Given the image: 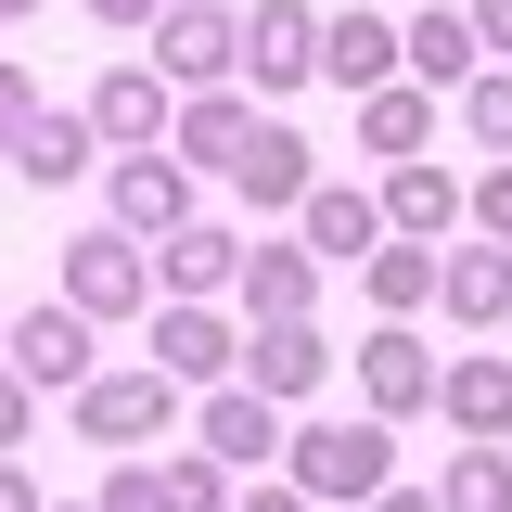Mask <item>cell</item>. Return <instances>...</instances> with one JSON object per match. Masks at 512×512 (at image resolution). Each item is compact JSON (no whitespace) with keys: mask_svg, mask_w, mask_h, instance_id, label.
Returning <instances> with one entry per match:
<instances>
[{"mask_svg":"<svg viewBox=\"0 0 512 512\" xmlns=\"http://www.w3.org/2000/svg\"><path fill=\"white\" fill-rule=\"evenodd\" d=\"M231 359H244V333H231L218 308H192V295H180V308L154 320V372H167V384H218Z\"/></svg>","mask_w":512,"mask_h":512,"instance_id":"ba28073f","label":"cell"},{"mask_svg":"<svg viewBox=\"0 0 512 512\" xmlns=\"http://www.w3.org/2000/svg\"><path fill=\"white\" fill-rule=\"evenodd\" d=\"M167 512H231V487H218V461H167Z\"/></svg>","mask_w":512,"mask_h":512,"instance_id":"83f0119b","label":"cell"},{"mask_svg":"<svg viewBox=\"0 0 512 512\" xmlns=\"http://www.w3.org/2000/svg\"><path fill=\"white\" fill-rule=\"evenodd\" d=\"M244 64H256V90H295V77H320V13H308V0H256Z\"/></svg>","mask_w":512,"mask_h":512,"instance_id":"52a82bcc","label":"cell"},{"mask_svg":"<svg viewBox=\"0 0 512 512\" xmlns=\"http://www.w3.org/2000/svg\"><path fill=\"white\" fill-rule=\"evenodd\" d=\"M231 180H244V205H308V141L295 128H256L231 154Z\"/></svg>","mask_w":512,"mask_h":512,"instance_id":"2e32d148","label":"cell"},{"mask_svg":"<svg viewBox=\"0 0 512 512\" xmlns=\"http://www.w3.org/2000/svg\"><path fill=\"white\" fill-rule=\"evenodd\" d=\"M436 308H448V320H512V256H500V244L448 256V269H436Z\"/></svg>","mask_w":512,"mask_h":512,"instance_id":"44dd1931","label":"cell"},{"mask_svg":"<svg viewBox=\"0 0 512 512\" xmlns=\"http://www.w3.org/2000/svg\"><path fill=\"white\" fill-rule=\"evenodd\" d=\"M90 154H103V128H90V116H26V141H13V180L64 192V180H90Z\"/></svg>","mask_w":512,"mask_h":512,"instance_id":"5bb4252c","label":"cell"},{"mask_svg":"<svg viewBox=\"0 0 512 512\" xmlns=\"http://www.w3.org/2000/svg\"><path fill=\"white\" fill-rule=\"evenodd\" d=\"M461 26H474L487 52H512V0H461Z\"/></svg>","mask_w":512,"mask_h":512,"instance_id":"4dcf8cb0","label":"cell"},{"mask_svg":"<svg viewBox=\"0 0 512 512\" xmlns=\"http://www.w3.org/2000/svg\"><path fill=\"white\" fill-rule=\"evenodd\" d=\"M384 461H397L384 423H308V436H295V487H308V500H372Z\"/></svg>","mask_w":512,"mask_h":512,"instance_id":"7a4b0ae2","label":"cell"},{"mask_svg":"<svg viewBox=\"0 0 512 512\" xmlns=\"http://www.w3.org/2000/svg\"><path fill=\"white\" fill-rule=\"evenodd\" d=\"M90 128H103L116 154H154V141H167V77H154V64H116V77L90 90Z\"/></svg>","mask_w":512,"mask_h":512,"instance_id":"30bf717a","label":"cell"},{"mask_svg":"<svg viewBox=\"0 0 512 512\" xmlns=\"http://www.w3.org/2000/svg\"><path fill=\"white\" fill-rule=\"evenodd\" d=\"M154 64L192 77V90H218V77L244 64V26H231L218 0H167V13H154Z\"/></svg>","mask_w":512,"mask_h":512,"instance_id":"277c9868","label":"cell"},{"mask_svg":"<svg viewBox=\"0 0 512 512\" xmlns=\"http://www.w3.org/2000/svg\"><path fill=\"white\" fill-rule=\"evenodd\" d=\"M103 512H167V474H141V461H128L116 487H103Z\"/></svg>","mask_w":512,"mask_h":512,"instance_id":"f546056e","label":"cell"},{"mask_svg":"<svg viewBox=\"0 0 512 512\" xmlns=\"http://www.w3.org/2000/svg\"><path fill=\"white\" fill-rule=\"evenodd\" d=\"M0 512H39V487L13 474V448H0Z\"/></svg>","mask_w":512,"mask_h":512,"instance_id":"e575fe53","label":"cell"},{"mask_svg":"<svg viewBox=\"0 0 512 512\" xmlns=\"http://www.w3.org/2000/svg\"><path fill=\"white\" fill-rule=\"evenodd\" d=\"M320 77H333L346 103L384 90V77H397V26H384V13H320Z\"/></svg>","mask_w":512,"mask_h":512,"instance_id":"9c48e42d","label":"cell"},{"mask_svg":"<svg viewBox=\"0 0 512 512\" xmlns=\"http://www.w3.org/2000/svg\"><path fill=\"white\" fill-rule=\"evenodd\" d=\"M26 116H39V77H26V64H0V154L26 141Z\"/></svg>","mask_w":512,"mask_h":512,"instance_id":"f1b7e54d","label":"cell"},{"mask_svg":"<svg viewBox=\"0 0 512 512\" xmlns=\"http://www.w3.org/2000/svg\"><path fill=\"white\" fill-rule=\"evenodd\" d=\"M0 359H13V384H90V320L26 308V320H0Z\"/></svg>","mask_w":512,"mask_h":512,"instance_id":"5b68a950","label":"cell"},{"mask_svg":"<svg viewBox=\"0 0 512 512\" xmlns=\"http://www.w3.org/2000/svg\"><path fill=\"white\" fill-rule=\"evenodd\" d=\"M231 282H244V320H308V295H320V256H308V244H256L244 269H231Z\"/></svg>","mask_w":512,"mask_h":512,"instance_id":"4fadbf2b","label":"cell"},{"mask_svg":"<svg viewBox=\"0 0 512 512\" xmlns=\"http://www.w3.org/2000/svg\"><path fill=\"white\" fill-rule=\"evenodd\" d=\"M295 218H308V256H372V244H384V205H372V192H320V180H308Z\"/></svg>","mask_w":512,"mask_h":512,"instance_id":"ffe728a7","label":"cell"},{"mask_svg":"<svg viewBox=\"0 0 512 512\" xmlns=\"http://www.w3.org/2000/svg\"><path fill=\"white\" fill-rule=\"evenodd\" d=\"M244 141H256V116H244V103H231V90H205V103H192V116H180V154H192V167H231Z\"/></svg>","mask_w":512,"mask_h":512,"instance_id":"cb8c5ba5","label":"cell"},{"mask_svg":"<svg viewBox=\"0 0 512 512\" xmlns=\"http://www.w3.org/2000/svg\"><path fill=\"white\" fill-rule=\"evenodd\" d=\"M141 295H154V269H141L128 231H77V244H64V308L77 320H116V308H141Z\"/></svg>","mask_w":512,"mask_h":512,"instance_id":"3957f363","label":"cell"},{"mask_svg":"<svg viewBox=\"0 0 512 512\" xmlns=\"http://www.w3.org/2000/svg\"><path fill=\"white\" fill-rule=\"evenodd\" d=\"M436 512H512V461H500V448H461L448 487H436Z\"/></svg>","mask_w":512,"mask_h":512,"instance_id":"484cf974","label":"cell"},{"mask_svg":"<svg viewBox=\"0 0 512 512\" xmlns=\"http://www.w3.org/2000/svg\"><path fill=\"white\" fill-rule=\"evenodd\" d=\"M231 512H308V487H256V500H231Z\"/></svg>","mask_w":512,"mask_h":512,"instance_id":"d590c367","label":"cell"},{"mask_svg":"<svg viewBox=\"0 0 512 512\" xmlns=\"http://www.w3.org/2000/svg\"><path fill=\"white\" fill-rule=\"evenodd\" d=\"M90 13H103V26H154L167 0H90Z\"/></svg>","mask_w":512,"mask_h":512,"instance_id":"836d02e7","label":"cell"},{"mask_svg":"<svg viewBox=\"0 0 512 512\" xmlns=\"http://www.w3.org/2000/svg\"><path fill=\"white\" fill-rule=\"evenodd\" d=\"M0 13H39V0H0Z\"/></svg>","mask_w":512,"mask_h":512,"instance_id":"74e56055","label":"cell"},{"mask_svg":"<svg viewBox=\"0 0 512 512\" xmlns=\"http://www.w3.org/2000/svg\"><path fill=\"white\" fill-rule=\"evenodd\" d=\"M0 448H26V384H0Z\"/></svg>","mask_w":512,"mask_h":512,"instance_id":"d6a6232c","label":"cell"},{"mask_svg":"<svg viewBox=\"0 0 512 512\" xmlns=\"http://www.w3.org/2000/svg\"><path fill=\"white\" fill-rule=\"evenodd\" d=\"M231 372H244L256 397H320V372H333V346H320L308 320H256V333H244V359H231Z\"/></svg>","mask_w":512,"mask_h":512,"instance_id":"8992f818","label":"cell"},{"mask_svg":"<svg viewBox=\"0 0 512 512\" xmlns=\"http://www.w3.org/2000/svg\"><path fill=\"white\" fill-rule=\"evenodd\" d=\"M423 128H436V103H423V90H397V77H384V90H359V141H372V154H423Z\"/></svg>","mask_w":512,"mask_h":512,"instance_id":"603a6c76","label":"cell"},{"mask_svg":"<svg viewBox=\"0 0 512 512\" xmlns=\"http://www.w3.org/2000/svg\"><path fill=\"white\" fill-rule=\"evenodd\" d=\"M372 512H436V500H410V487H372Z\"/></svg>","mask_w":512,"mask_h":512,"instance_id":"8d00e7d4","label":"cell"},{"mask_svg":"<svg viewBox=\"0 0 512 512\" xmlns=\"http://www.w3.org/2000/svg\"><path fill=\"white\" fill-rule=\"evenodd\" d=\"M474 218H487V244H512V167H500L487 192H474Z\"/></svg>","mask_w":512,"mask_h":512,"instance_id":"1f68e13d","label":"cell"},{"mask_svg":"<svg viewBox=\"0 0 512 512\" xmlns=\"http://www.w3.org/2000/svg\"><path fill=\"white\" fill-rule=\"evenodd\" d=\"M359 269H372V308H384V320H410L423 295H436V256H423V244H372Z\"/></svg>","mask_w":512,"mask_h":512,"instance_id":"d4e9b609","label":"cell"},{"mask_svg":"<svg viewBox=\"0 0 512 512\" xmlns=\"http://www.w3.org/2000/svg\"><path fill=\"white\" fill-rule=\"evenodd\" d=\"M154 269H167V295H218V282H231V269H244V244H231V231H205V218H180V231H154Z\"/></svg>","mask_w":512,"mask_h":512,"instance_id":"ac0fdd59","label":"cell"},{"mask_svg":"<svg viewBox=\"0 0 512 512\" xmlns=\"http://www.w3.org/2000/svg\"><path fill=\"white\" fill-rule=\"evenodd\" d=\"M397 64H410L423 90H461V64H474V26H461V0H436V13L397 39Z\"/></svg>","mask_w":512,"mask_h":512,"instance_id":"7402d4cb","label":"cell"},{"mask_svg":"<svg viewBox=\"0 0 512 512\" xmlns=\"http://www.w3.org/2000/svg\"><path fill=\"white\" fill-rule=\"evenodd\" d=\"M448 218H461V180H448V167H423V154H410V167L384 180V231H410V244H436Z\"/></svg>","mask_w":512,"mask_h":512,"instance_id":"e0dca14e","label":"cell"},{"mask_svg":"<svg viewBox=\"0 0 512 512\" xmlns=\"http://www.w3.org/2000/svg\"><path fill=\"white\" fill-rule=\"evenodd\" d=\"M167 423H180V384L154 372V359L77 384V436H90V448H141V436H167Z\"/></svg>","mask_w":512,"mask_h":512,"instance_id":"6da1fadb","label":"cell"},{"mask_svg":"<svg viewBox=\"0 0 512 512\" xmlns=\"http://www.w3.org/2000/svg\"><path fill=\"white\" fill-rule=\"evenodd\" d=\"M205 461H282V397L218 384V397H205Z\"/></svg>","mask_w":512,"mask_h":512,"instance_id":"8fae6325","label":"cell"},{"mask_svg":"<svg viewBox=\"0 0 512 512\" xmlns=\"http://www.w3.org/2000/svg\"><path fill=\"white\" fill-rule=\"evenodd\" d=\"M359 384H372V423L423 410V397H436V359H423V333H397V320H384L372 346H359Z\"/></svg>","mask_w":512,"mask_h":512,"instance_id":"7c38bea8","label":"cell"},{"mask_svg":"<svg viewBox=\"0 0 512 512\" xmlns=\"http://www.w3.org/2000/svg\"><path fill=\"white\" fill-rule=\"evenodd\" d=\"M436 410L461 436H512V372L500 359H461V372H436Z\"/></svg>","mask_w":512,"mask_h":512,"instance_id":"d6986e66","label":"cell"},{"mask_svg":"<svg viewBox=\"0 0 512 512\" xmlns=\"http://www.w3.org/2000/svg\"><path fill=\"white\" fill-rule=\"evenodd\" d=\"M461 128H474L487 154H512V77H461Z\"/></svg>","mask_w":512,"mask_h":512,"instance_id":"4316f807","label":"cell"},{"mask_svg":"<svg viewBox=\"0 0 512 512\" xmlns=\"http://www.w3.org/2000/svg\"><path fill=\"white\" fill-rule=\"evenodd\" d=\"M180 218H192V180L167 154H128L116 167V231H180Z\"/></svg>","mask_w":512,"mask_h":512,"instance_id":"9a60e30c","label":"cell"}]
</instances>
